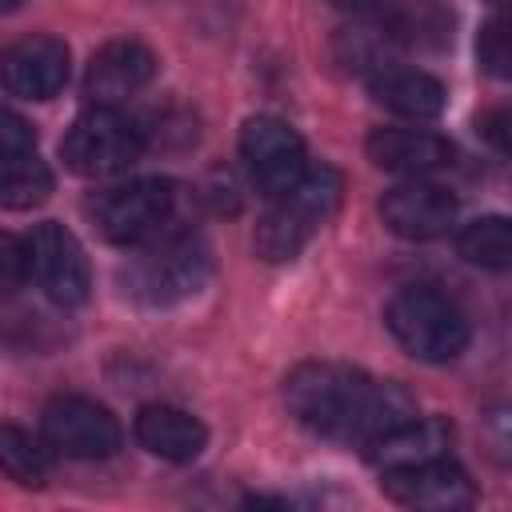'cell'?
<instances>
[{
	"label": "cell",
	"mask_w": 512,
	"mask_h": 512,
	"mask_svg": "<svg viewBox=\"0 0 512 512\" xmlns=\"http://www.w3.org/2000/svg\"><path fill=\"white\" fill-rule=\"evenodd\" d=\"M24 244H28V276H36V284L44 288V296L52 304L76 308L88 300V288H92L88 256L64 224L44 220L32 228V236Z\"/></svg>",
	"instance_id": "8"
},
{
	"label": "cell",
	"mask_w": 512,
	"mask_h": 512,
	"mask_svg": "<svg viewBox=\"0 0 512 512\" xmlns=\"http://www.w3.org/2000/svg\"><path fill=\"white\" fill-rule=\"evenodd\" d=\"M496 4H500V0H496Z\"/></svg>",
	"instance_id": "27"
},
{
	"label": "cell",
	"mask_w": 512,
	"mask_h": 512,
	"mask_svg": "<svg viewBox=\"0 0 512 512\" xmlns=\"http://www.w3.org/2000/svg\"><path fill=\"white\" fill-rule=\"evenodd\" d=\"M212 276V256L208 244L192 232L180 236H156L148 248L124 268V288L132 300L148 308H168L188 296H196Z\"/></svg>",
	"instance_id": "3"
},
{
	"label": "cell",
	"mask_w": 512,
	"mask_h": 512,
	"mask_svg": "<svg viewBox=\"0 0 512 512\" xmlns=\"http://www.w3.org/2000/svg\"><path fill=\"white\" fill-rule=\"evenodd\" d=\"M380 488L388 492V500L404 508H420V512H456L472 504V480L448 456L396 468V472H380Z\"/></svg>",
	"instance_id": "10"
},
{
	"label": "cell",
	"mask_w": 512,
	"mask_h": 512,
	"mask_svg": "<svg viewBox=\"0 0 512 512\" xmlns=\"http://www.w3.org/2000/svg\"><path fill=\"white\" fill-rule=\"evenodd\" d=\"M240 160L264 196L284 192L308 168L304 140L280 116H248L240 128Z\"/></svg>",
	"instance_id": "9"
},
{
	"label": "cell",
	"mask_w": 512,
	"mask_h": 512,
	"mask_svg": "<svg viewBox=\"0 0 512 512\" xmlns=\"http://www.w3.org/2000/svg\"><path fill=\"white\" fill-rule=\"evenodd\" d=\"M372 100L396 116L408 120H436L448 104V92L436 76L420 72V68H380L372 76Z\"/></svg>",
	"instance_id": "17"
},
{
	"label": "cell",
	"mask_w": 512,
	"mask_h": 512,
	"mask_svg": "<svg viewBox=\"0 0 512 512\" xmlns=\"http://www.w3.org/2000/svg\"><path fill=\"white\" fill-rule=\"evenodd\" d=\"M48 472V444L24 432L20 424H0V476H8L20 488H44Z\"/></svg>",
	"instance_id": "19"
},
{
	"label": "cell",
	"mask_w": 512,
	"mask_h": 512,
	"mask_svg": "<svg viewBox=\"0 0 512 512\" xmlns=\"http://www.w3.org/2000/svg\"><path fill=\"white\" fill-rule=\"evenodd\" d=\"M328 4H336V8H344V12H372V8H380V4H388V0H328Z\"/></svg>",
	"instance_id": "25"
},
{
	"label": "cell",
	"mask_w": 512,
	"mask_h": 512,
	"mask_svg": "<svg viewBox=\"0 0 512 512\" xmlns=\"http://www.w3.org/2000/svg\"><path fill=\"white\" fill-rule=\"evenodd\" d=\"M456 248L468 264L500 272V268L512 264V228H508L504 216H476L472 224L460 228Z\"/></svg>",
	"instance_id": "20"
},
{
	"label": "cell",
	"mask_w": 512,
	"mask_h": 512,
	"mask_svg": "<svg viewBox=\"0 0 512 512\" xmlns=\"http://www.w3.org/2000/svg\"><path fill=\"white\" fill-rule=\"evenodd\" d=\"M380 216H384L388 232H396L404 240H432L456 224V196L424 176H408L404 184L384 192Z\"/></svg>",
	"instance_id": "12"
},
{
	"label": "cell",
	"mask_w": 512,
	"mask_h": 512,
	"mask_svg": "<svg viewBox=\"0 0 512 512\" xmlns=\"http://www.w3.org/2000/svg\"><path fill=\"white\" fill-rule=\"evenodd\" d=\"M28 280V244L12 232H0V296H12Z\"/></svg>",
	"instance_id": "21"
},
{
	"label": "cell",
	"mask_w": 512,
	"mask_h": 512,
	"mask_svg": "<svg viewBox=\"0 0 512 512\" xmlns=\"http://www.w3.org/2000/svg\"><path fill=\"white\" fill-rule=\"evenodd\" d=\"M384 324L396 336V344L424 364H448L468 348V320L456 308V300L424 284L400 288L388 300Z\"/></svg>",
	"instance_id": "4"
},
{
	"label": "cell",
	"mask_w": 512,
	"mask_h": 512,
	"mask_svg": "<svg viewBox=\"0 0 512 512\" xmlns=\"http://www.w3.org/2000/svg\"><path fill=\"white\" fill-rule=\"evenodd\" d=\"M52 184H56L52 168L36 152L0 156V208H8V212L36 208L52 196Z\"/></svg>",
	"instance_id": "18"
},
{
	"label": "cell",
	"mask_w": 512,
	"mask_h": 512,
	"mask_svg": "<svg viewBox=\"0 0 512 512\" xmlns=\"http://www.w3.org/2000/svg\"><path fill=\"white\" fill-rule=\"evenodd\" d=\"M88 216L96 232L108 244H148L156 240L172 216H176V188L168 180H128L116 188H104L92 204Z\"/></svg>",
	"instance_id": "6"
},
{
	"label": "cell",
	"mask_w": 512,
	"mask_h": 512,
	"mask_svg": "<svg viewBox=\"0 0 512 512\" xmlns=\"http://www.w3.org/2000/svg\"><path fill=\"white\" fill-rule=\"evenodd\" d=\"M364 148L376 168L396 176H428L452 164V144L428 128H376Z\"/></svg>",
	"instance_id": "14"
},
{
	"label": "cell",
	"mask_w": 512,
	"mask_h": 512,
	"mask_svg": "<svg viewBox=\"0 0 512 512\" xmlns=\"http://www.w3.org/2000/svg\"><path fill=\"white\" fill-rule=\"evenodd\" d=\"M476 56H480V64L492 72V76H508L512 68V52H508V32H504V20H488L484 28H480V40H476Z\"/></svg>",
	"instance_id": "22"
},
{
	"label": "cell",
	"mask_w": 512,
	"mask_h": 512,
	"mask_svg": "<svg viewBox=\"0 0 512 512\" xmlns=\"http://www.w3.org/2000/svg\"><path fill=\"white\" fill-rule=\"evenodd\" d=\"M480 128H484V136H488L500 152H508V132H504V128H508V112H504V108H500V112H488V116L480 120Z\"/></svg>",
	"instance_id": "24"
},
{
	"label": "cell",
	"mask_w": 512,
	"mask_h": 512,
	"mask_svg": "<svg viewBox=\"0 0 512 512\" xmlns=\"http://www.w3.org/2000/svg\"><path fill=\"white\" fill-rule=\"evenodd\" d=\"M340 192H344V180L332 164H308L296 176V184H288L284 192L272 196V208L256 224V240H252L256 256L268 264L296 260L304 252V244L340 208Z\"/></svg>",
	"instance_id": "2"
},
{
	"label": "cell",
	"mask_w": 512,
	"mask_h": 512,
	"mask_svg": "<svg viewBox=\"0 0 512 512\" xmlns=\"http://www.w3.org/2000/svg\"><path fill=\"white\" fill-rule=\"evenodd\" d=\"M16 152H36V132L20 112L0 104V156H16Z\"/></svg>",
	"instance_id": "23"
},
{
	"label": "cell",
	"mask_w": 512,
	"mask_h": 512,
	"mask_svg": "<svg viewBox=\"0 0 512 512\" xmlns=\"http://www.w3.org/2000/svg\"><path fill=\"white\" fill-rule=\"evenodd\" d=\"M448 444H452V428L440 416H408L404 424H396L384 436H376L372 444H364V456L376 472H396V468H412V464L448 456Z\"/></svg>",
	"instance_id": "15"
},
{
	"label": "cell",
	"mask_w": 512,
	"mask_h": 512,
	"mask_svg": "<svg viewBox=\"0 0 512 512\" xmlns=\"http://www.w3.org/2000/svg\"><path fill=\"white\" fill-rule=\"evenodd\" d=\"M40 436H44L48 452H56V456L108 460L120 452L124 428L104 404H96L88 396H56V400H48V408L40 416Z\"/></svg>",
	"instance_id": "7"
},
{
	"label": "cell",
	"mask_w": 512,
	"mask_h": 512,
	"mask_svg": "<svg viewBox=\"0 0 512 512\" xmlns=\"http://www.w3.org/2000/svg\"><path fill=\"white\" fill-rule=\"evenodd\" d=\"M140 448H148L152 456L160 460H172V464H184V460H196L208 444V428L200 416L176 408V404H144L136 412V424H132Z\"/></svg>",
	"instance_id": "16"
},
{
	"label": "cell",
	"mask_w": 512,
	"mask_h": 512,
	"mask_svg": "<svg viewBox=\"0 0 512 512\" xmlns=\"http://www.w3.org/2000/svg\"><path fill=\"white\" fill-rule=\"evenodd\" d=\"M68 44L56 36H24L0 52V84L24 100H52L68 84Z\"/></svg>",
	"instance_id": "11"
},
{
	"label": "cell",
	"mask_w": 512,
	"mask_h": 512,
	"mask_svg": "<svg viewBox=\"0 0 512 512\" xmlns=\"http://www.w3.org/2000/svg\"><path fill=\"white\" fill-rule=\"evenodd\" d=\"M284 404L308 432L360 448L416 416V400L396 380H372L368 372L336 360H308L292 368L284 380Z\"/></svg>",
	"instance_id": "1"
},
{
	"label": "cell",
	"mask_w": 512,
	"mask_h": 512,
	"mask_svg": "<svg viewBox=\"0 0 512 512\" xmlns=\"http://www.w3.org/2000/svg\"><path fill=\"white\" fill-rule=\"evenodd\" d=\"M24 0H0V12H12V8H20Z\"/></svg>",
	"instance_id": "26"
},
{
	"label": "cell",
	"mask_w": 512,
	"mask_h": 512,
	"mask_svg": "<svg viewBox=\"0 0 512 512\" xmlns=\"http://www.w3.org/2000/svg\"><path fill=\"white\" fill-rule=\"evenodd\" d=\"M156 76V56L140 40H108L84 72V96L92 104H116L140 92Z\"/></svg>",
	"instance_id": "13"
},
{
	"label": "cell",
	"mask_w": 512,
	"mask_h": 512,
	"mask_svg": "<svg viewBox=\"0 0 512 512\" xmlns=\"http://www.w3.org/2000/svg\"><path fill=\"white\" fill-rule=\"evenodd\" d=\"M144 152V128L116 104H92L72 120L60 156L76 176H116Z\"/></svg>",
	"instance_id": "5"
}]
</instances>
